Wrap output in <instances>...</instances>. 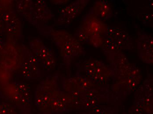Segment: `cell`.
I'll return each instance as SVG.
<instances>
[{
	"mask_svg": "<svg viewBox=\"0 0 153 114\" xmlns=\"http://www.w3.org/2000/svg\"><path fill=\"white\" fill-rule=\"evenodd\" d=\"M92 8L95 15L102 21L108 20L112 16L111 8L107 1H97Z\"/></svg>",
	"mask_w": 153,
	"mask_h": 114,
	"instance_id": "8fae6325",
	"label": "cell"
},
{
	"mask_svg": "<svg viewBox=\"0 0 153 114\" xmlns=\"http://www.w3.org/2000/svg\"><path fill=\"white\" fill-rule=\"evenodd\" d=\"M84 69L88 76L98 81H105L113 72L102 62L93 58L85 62Z\"/></svg>",
	"mask_w": 153,
	"mask_h": 114,
	"instance_id": "8992f818",
	"label": "cell"
},
{
	"mask_svg": "<svg viewBox=\"0 0 153 114\" xmlns=\"http://www.w3.org/2000/svg\"><path fill=\"white\" fill-rule=\"evenodd\" d=\"M29 46L40 62V64L48 59L54 57L52 50L44 45L40 39L31 40L28 43Z\"/></svg>",
	"mask_w": 153,
	"mask_h": 114,
	"instance_id": "30bf717a",
	"label": "cell"
},
{
	"mask_svg": "<svg viewBox=\"0 0 153 114\" xmlns=\"http://www.w3.org/2000/svg\"><path fill=\"white\" fill-rule=\"evenodd\" d=\"M4 96L9 102L15 104L20 110V114H32L30 88L23 85L18 88L14 83L7 84L3 90Z\"/></svg>",
	"mask_w": 153,
	"mask_h": 114,
	"instance_id": "277c9868",
	"label": "cell"
},
{
	"mask_svg": "<svg viewBox=\"0 0 153 114\" xmlns=\"http://www.w3.org/2000/svg\"><path fill=\"white\" fill-rule=\"evenodd\" d=\"M137 50L138 57L143 63L152 65L153 62V39L144 32L138 33Z\"/></svg>",
	"mask_w": 153,
	"mask_h": 114,
	"instance_id": "52a82bcc",
	"label": "cell"
},
{
	"mask_svg": "<svg viewBox=\"0 0 153 114\" xmlns=\"http://www.w3.org/2000/svg\"><path fill=\"white\" fill-rule=\"evenodd\" d=\"M38 29L42 36L51 41L59 49L63 63L67 68L70 67L72 61L84 53L80 42L65 30H58L53 26L41 23L32 24Z\"/></svg>",
	"mask_w": 153,
	"mask_h": 114,
	"instance_id": "7a4b0ae2",
	"label": "cell"
},
{
	"mask_svg": "<svg viewBox=\"0 0 153 114\" xmlns=\"http://www.w3.org/2000/svg\"><path fill=\"white\" fill-rule=\"evenodd\" d=\"M51 1L56 5H60L67 3L69 1Z\"/></svg>",
	"mask_w": 153,
	"mask_h": 114,
	"instance_id": "e0dca14e",
	"label": "cell"
},
{
	"mask_svg": "<svg viewBox=\"0 0 153 114\" xmlns=\"http://www.w3.org/2000/svg\"><path fill=\"white\" fill-rule=\"evenodd\" d=\"M54 16V14L48 8L44 0L33 1L31 24L35 23L48 24V23Z\"/></svg>",
	"mask_w": 153,
	"mask_h": 114,
	"instance_id": "9c48e42d",
	"label": "cell"
},
{
	"mask_svg": "<svg viewBox=\"0 0 153 114\" xmlns=\"http://www.w3.org/2000/svg\"><path fill=\"white\" fill-rule=\"evenodd\" d=\"M100 48L105 54L121 52L122 51L112 39L105 35Z\"/></svg>",
	"mask_w": 153,
	"mask_h": 114,
	"instance_id": "4fadbf2b",
	"label": "cell"
},
{
	"mask_svg": "<svg viewBox=\"0 0 153 114\" xmlns=\"http://www.w3.org/2000/svg\"><path fill=\"white\" fill-rule=\"evenodd\" d=\"M33 1L31 0H19L16 4V11L29 23L32 22V11Z\"/></svg>",
	"mask_w": 153,
	"mask_h": 114,
	"instance_id": "7c38bea8",
	"label": "cell"
},
{
	"mask_svg": "<svg viewBox=\"0 0 153 114\" xmlns=\"http://www.w3.org/2000/svg\"><path fill=\"white\" fill-rule=\"evenodd\" d=\"M79 26L88 36L89 43L96 48L101 47L107 26L95 15L92 8L83 18Z\"/></svg>",
	"mask_w": 153,
	"mask_h": 114,
	"instance_id": "3957f363",
	"label": "cell"
},
{
	"mask_svg": "<svg viewBox=\"0 0 153 114\" xmlns=\"http://www.w3.org/2000/svg\"><path fill=\"white\" fill-rule=\"evenodd\" d=\"M22 52H23V61L28 62L30 65H40V61L37 56L34 55L24 45L23 46Z\"/></svg>",
	"mask_w": 153,
	"mask_h": 114,
	"instance_id": "5bb4252c",
	"label": "cell"
},
{
	"mask_svg": "<svg viewBox=\"0 0 153 114\" xmlns=\"http://www.w3.org/2000/svg\"><path fill=\"white\" fill-rule=\"evenodd\" d=\"M56 75L48 76L40 82L35 91V104L41 114H54L63 109L74 97L61 91Z\"/></svg>",
	"mask_w": 153,
	"mask_h": 114,
	"instance_id": "6da1fadb",
	"label": "cell"
},
{
	"mask_svg": "<svg viewBox=\"0 0 153 114\" xmlns=\"http://www.w3.org/2000/svg\"><path fill=\"white\" fill-rule=\"evenodd\" d=\"M0 114H17L13 105L7 103H0Z\"/></svg>",
	"mask_w": 153,
	"mask_h": 114,
	"instance_id": "9a60e30c",
	"label": "cell"
},
{
	"mask_svg": "<svg viewBox=\"0 0 153 114\" xmlns=\"http://www.w3.org/2000/svg\"><path fill=\"white\" fill-rule=\"evenodd\" d=\"M4 13L0 15V33H2L4 28V21L3 20Z\"/></svg>",
	"mask_w": 153,
	"mask_h": 114,
	"instance_id": "2e32d148",
	"label": "cell"
},
{
	"mask_svg": "<svg viewBox=\"0 0 153 114\" xmlns=\"http://www.w3.org/2000/svg\"><path fill=\"white\" fill-rule=\"evenodd\" d=\"M88 1V0H78L62 8L53 26H64L71 24L87 6Z\"/></svg>",
	"mask_w": 153,
	"mask_h": 114,
	"instance_id": "5b68a950",
	"label": "cell"
},
{
	"mask_svg": "<svg viewBox=\"0 0 153 114\" xmlns=\"http://www.w3.org/2000/svg\"><path fill=\"white\" fill-rule=\"evenodd\" d=\"M105 35L112 39L121 50H131L132 39L128 33L123 29L117 27L107 26Z\"/></svg>",
	"mask_w": 153,
	"mask_h": 114,
	"instance_id": "ba28073f",
	"label": "cell"
}]
</instances>
